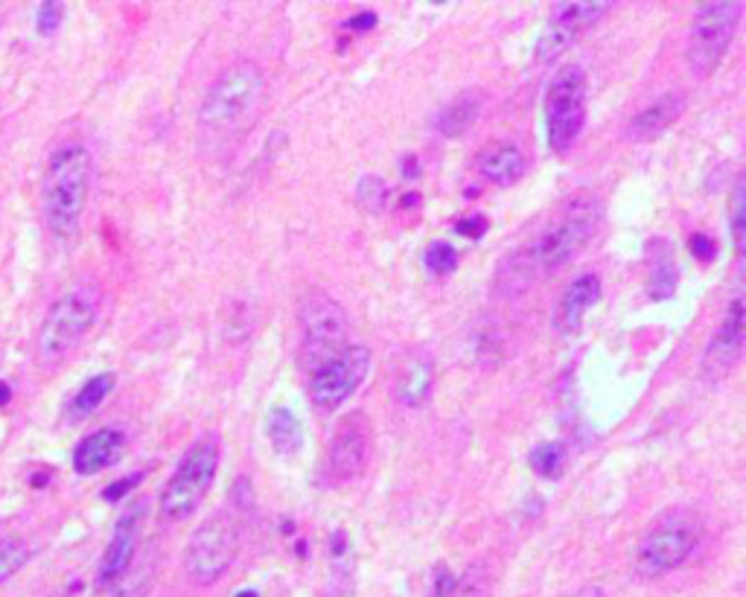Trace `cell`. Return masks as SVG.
I'll return each mask as SVG.
<instances>
[{"label": "cell", "mask_w": 746, "mask_h": 597, "mask_svg": "<svg viewBox=\"0 0 746 597\" xmlns=\"http://www.w3.org/2000/svg\"><path fill=\"white\" fill-rule=\"evenodd\" d=\"M371 420L362 411H350V414L341 416L327 446L330 478L338 481V484L356 478L371 458Z\"/></svg>", "instance_id": "5bb4252c"}, {"label": "cell", "mask_w": 746, "mask_h": 597, "mask_svg": "<svg viewBox=\"0 0 746 597\" xmlns=\"http://www.w3.org/2000/svg\"><path fill=\"white\" fill-rule=\"evenodd\" d=\"M482 105H484L482 91H464V94H458V97H452V100L446 102L444 109L435 114L437 135H444V137L464 135L467 128L475 126V120H478V114H482Z\"/></svg>", "instance_id": "ffe728a7"}, {"label": "cell", "mask_w": 746, "mask_h": 597, "mask_svg": "<svg viewBox=\"0 0 746 597\" xmlns=\"http://www.w3.org/2000/svg\"><path fill=\"white\" fill-rule=\"evenodd\" d=\"M347 315L330 295H310L301 307V362L307 373L319 371L347 347Z\"/></svg>", "instance_id": "30bf717a"}, {"label": "cell", "mask_w": 746, "mask_h": 597, "mask_svg": "<svg viewBox=\"0 0 746 597\" xmlns=\"http://www.w3.org/2000/svg\"><path fill=\"white\" fill-rule=\"evenodd\" d=\"M432 380H435V373H432V362L428 359H414V362L406 368V373H402L400 385H397V397H400V402L406 408H420L423 402L428 399V394H432Z\"/></svg>", "instance_id": "7402d4cb"}, {"label": "cell", "mask_w": 746, "mask_h": 597, "mask_svg": "<svg viewBox=\"0 0 746 597\" xmlns=\"http://www.w3.org/2000/svg\"><path fill=\"white\" fill-rule=\"evenodd\" d=\"M487 219L482 216V213H470V216L458 219L456 222V234L467 236V239H482L484 234H487Z\"/></svg>", "instance_id": "d6a6232c"}, {"label": "cell", "mask_w": 746, "mask_h": 597, "mask_svg": "<svg viewBox=\"0 0 746 597\" xmlns=\"http://www.w3.org/2000/svg\"><path fill=\"white\" fill-rule=\"evenodd\" d=\"M744 341H746V303L744 291L735 289L732 298L726 300L723 307V318L720 324L714 326L709 345H706V353H703L700 373L706 382H723L729 373L735 371L741 356H744Z\"/></svg>", "instance_id": "4fadbf2b"}, {"label": "cell", "mask_w": 746, "mask_h": 597, "mask_svg": "<svg viewBox=\"0 0 746 597\" xmlns=\"http://www.w3.org/2000/svg\"><path fill=\"white\" fill-rule=\"evenodd\" d=\"M29 560V545L18 536H0V586L18 574Z\"/></svg>", "instance_id": "4316f807"}, {"label": "cell", "mask_w": 746, "mask_h": 597, "mask_svg": "<svg viewBox=\"0 0 746 597\" xmlns=\"http://www.w3.org/2000/svg\"><path fill=\"white\" fill-rule=\"evenodd\" d=\"M114 385H117V376H114V373H97V376H91V380L85 382L83 388L76 390V397L71 399V408H67L73 420L91 416L94 411L105 402V397H109L111 390H114Z\"/></svg>", "instance_id": "603a6c76"}, {"label": "cell", "mask_w": 746, "mask_h": 597, "mask_svg": "<svg viewBox=\"0 0 746 597\" xmlns=\"http://www.w3.org/2000/svg\"><path fill=\"white\" fill-rule=\"evenodd\" d=\"M676 265L671 263L668 257V245L662 248V257H654V265H650V277H647V295L654 300H668L674 298L676 291Z\"/></svg>", "instance_id": "d4e9b609"}, {"label": "cell", "mask_w": 746, "mask_h": 597, "mask_svg": "<svg viewBox=\"0 0 746 597\" xmlns=\"http://www.w3.org/2000/svg\"><path fill=\"white\" fill-rule=\"evenodd\" d=\"M601 201L595 196H574L560 213L539 231L529 245L505 257L496 272V289L501 295H519L534 283L546 281L592 242L601 227Z\"/></svg>", "instance_id": "6da1fadb"}, {"label": "cell", "mask_w": 746, "mask_h": 597, "mask_svg": "<svg viewBox=\"0 0 746 597\" xmlns=\"http://www.w3.org/2000/svg\"><path fill=\"white\" fill-rule=\"evenodd\" d=\"M140 513H144V507H132L114 525L111 543L105 545L100 571H97V586L100 588H114L120 580L126 577L128 569L135 565L137 539H140Z\"/></svg>", "instance_id": "9a60e30c"}, {"label": "cell", "mask_w": 746, "mask_h": 597, "mask_svg": "<svg viewBox=\"0 0 746 597\" xmlns=\"http://www.w3.org/2000/svg\"><path fill=\"white\" fill-rule=\"evenodd\" d=\"M406 175H409V178H414V175H418V166H414V158H406Z\"/></svg>", "instance_id": "d590c367"}, {"label": "cell", "mask_w": 746, "mask_h": 597, "mask_svg": "<svg viewBox=\"0 0 746 597\" xmlns=\"http://www.w3.org/2000/svg\"><path fill=\"white\" fill-rule=\"evenodd\" d=\"M529 467L537 472L539 478L557 481L569 467V449L560 440H546V444H537L529 452Z\"/></svg>", "instance_id": "cb8c5ba5"}, {"label": "cell", "mask_w": 746, "mask_h": 597, "mask_svg": "<svg viewBox=\"0 0 746 597\" xmlns=\"http://www.w3.org/2000/svg\"><path fill=\"white\" fill-rule=\"evenodd\" d=\"M376 15L373 12H359V15H353V18L347 21L345 27L347 29H353V33H368V29H373L376 27Z\"/></svg>", "instance_id": "e575fe53"}, {"label": "cell", "mask_w": 746, "mask_h": 597, "mask_svg": "<svg viewBox=\"0 0 746 597\" xmlns=\"http://www.w3.org/2000/svg\"><path fill=\"white\" fill-rule=\"evenodd\" d=\"M458 577L449 565H437L435 577H432V595L428 597H456Z\"/></svg>", "instance_id": "4dcf8cb0"}, {"label": "cell", "mask_w": 746, "mask_h": 597, "mask_svg": "<svg viewBox=\"0 0 746 597\" xmlns=\"http://www.w3.org/2000/svg\"><path fill=\"white\" fill-rule=\"evenodd\" d=\"M62 18H64V3H55V0H45V3H38L36 27L41 36H53L55 29H59V24H62Z\"/></svg>", "instance_id": "f546056e"}, {"label": "cell", "mask_w": 746, "mask_h": 597, "mask_svg": "<svg viewBox=\"0 0 746 597\" xmlns=\"http://www.w3.org/2000/svg\"><path fill=\"white\" fill-rule=\"evenodd\" d=\"M601 300V277L598 274H581L577 281L565 286L563 298L557 300L555 329L560 335H574L581 329L583 318Z\"/></svg>", "instance_id": "2e32d148"}, {"label": "cell", "mask_w": 746, "mask_h": 597, "mask_svg": "<svg viewBox=\"0 0 746 597\" xmlns=\"http://www.w3.org/2000/svg\"><path fill=\"white\" fill-rule=\"evenodd\" d=\"M239 554V522L231 513H216L192 531L187 551H184V571L196 586H213L228 574Z\"/></svg>", "instance_id": "9c48e42d"}, {"label": "cell", "mask_w": 746, "mask_h": 597, "mask_svg": "<svg viewBox=\"0 0 746 597\" xmlns=\"http://www.w3.org/2000/svg\"><path fill=\"white\" fill-rule=\"evenodd\" d=\"M423 263H426V269L435 274V277H446V274H452L458 269L456 245L444 242V239H437V242H432L426 248V257H423Z\"/></svg>", "instance_id": "f1b7e54d"}, {"label": "cell", "mask_w": 746, "mask_h": 597, "mask_svg": "<svg viewBox=\"0 0 746 597\" xmlns=\"http://www.w3.org/2000/svg\"><path fill=\"white\" fill-rule=\"evenodd\" d=\"M269 82L263 67L239 59L219 73L199 105V152L208 161H225L263 117Z\"/></svg>", "instance_id": "7a4b0ae2"}, {"label": "cell", "mask_w": 746, "mask_h": 597, "mask_svg": "<svg viewBox=\"0 0 746 597\" xmlns=\"http://www.w3.org/2000/svg\"><path fill=\"white\" fill-rule=\"evenodd\" d=\"M7 399H10V385L0 382V406H7Z\"/></svg>", "instance_id": "8d00e7d4"}, {"label": "cell", "mask_w": 746, "mask_h": 597, "mask_svg": "<svg viewBox=\"0 0 746 597\" xmlns=\"http://www.w3.org/2000/svg\"><path fill=\"white\" fill-rule=\"evenodd\" d=\"M586 97L589 82L581 64L560 67L546 91V140L551 152L563 154L574 146L586 126Z\"/></svg>", "instance_id": "ba28073f"}, {"label": "cell", "mask_w": 746, "mask_h": 597, "mask_svg": "<svg viewBox=\"0 0 746 597\" xmlns=\"http://www.w3.org/2000/svg\"><path fill=\"white\" fill-rule=\"evenodd\" d=\"M126 449V435L120 428H100L79 440L73 449V470L79 475H97V472L109 470Z\"/></svg>", "instance_id": "ac0fdd59"}, {"label": "cell", "mask_w": 746, "mask_h": 597, "mask_svg": "<svg viewBox=\"0 0 746 597\" xmlns=\"http://www.w3.org/2000/svg\"><path fill=\"white\" fill-rule=\"evenodd\" d=\"M688 248H692L694 260H700V263H711L718 257V242L709 234H694L688 239Z\"/></svg>", "instance_id": "1f68e13d"}, {"label": "cell", "mask_w": 746, "mask_h": 597, "mask_svg": "<svg viewBox=\"0 0 746 597\" xmlns=\"http://www.w3.org/2000/svg\"><path fill=\"white\" fill-rule=\"evenodd\" d=\"M140 481H144V472H135V475H128V478L114 481V484H109V487L102 489V498H105V501H117V498L128 496Z\"/></svg>", "instance_id": "836d02e7"}, {"label": "cell", "mask_w": 746, "mask_h": 597, "mask_svg": "<svg viewBox=\"0 0 746 597\" xmlns=\"http://www.w3.org/2000/svg\"><path fill=\"white\" fill-rule=\"evenodd\" d=\"M744 15L741 0H709L700 3L694 12L692 29H688V45H685V64L697 79H709L718 71L720 62L726 59L729 47L735 41L737 24Z\"/></svg>", "instance_id": "5b68a950"}, {"label": "cell", "mask_w": 746, "mask_h": 597, "mask_svg": "<svg viewBox=\"0 0 746 597\" xmlns=\"http://www.w3.org/2000/svg\"><path fill=\"white\" fill-rule=\"evenodd\" d=\"M91 178L94 161L83 144H64L50 154L41 178V213L55 239L79 234L91 199Z\"/></svg>", "instance_id": "3957f363"}, {"label": "cell", "mask_w": 746, "mask_h": 597, "mask_svg": "<svg viewBox=\"0 0 746 597\" xmlns=\"http://www.w3.org/2000/svg\"><path fill=\"white\" fill-rule=\"evenodd\" d=\"M703 531L692 517H664L645 531L636 548L638 577L656 580L692 560L700 548Z\"/></svg>", "instance_id": "52a82bcc"}, {"label": "cell", "mask_w": 746, "mask_h": 597, "mask_svg": "<svg viewBox=\"0 0 746 597\" xmlns=\"http://www.w3.org/2000/svg\"><path fill=\"white\" fill-rule=\"evenodd\" d=\"M371 371V350L362 345H347L327 364L310 373V402L319 411H336L353 397Z\"/></svg>", "instance_id": "8fae6325"}, {"label": "cell", "mask_w": 746, "mask_h": 597, "mask_svg": "<svg viewBox=\"0 0 746 597\" xmlns=\"http://www.w3.org/2000/svg\"><path fill=\"white\" fill-rule=\"evenodd\" d=\"M612 7H616V3H610V0H569V3H560V7L551 12L546 29L539 33L537 45H534V59H537L539 64L557 62V59H560L577 38H583V33H589V27H595Z\"/></svg>", "instance_id": "7c38bea8"}, {"label": "cell", "mask_w": 746, "mask_h": 597, "mask_svg": "<svg viewBox=\"0 0 746 597\" xmlns=\"http://www.w3.org/2000/svg\"><path fill=\"white\" fill-rule=\"evenodd\" d=\"M222 461V444L216 435L199 437L196 444L184 452V458L175 467L173 478L166 481L164 493H161V519L170 525H178L184 519H190L204 496L213 487Z\"/></svg>", "instance_id": "277c9868"}, {"label": "cell", "mask_w": 746, "mask_h": 597, "mask_svg": "<svg viewBox=\"0 0 746 597\" xmlns=\"http://www.w3.org/2000/svg\"><path fill=\"white\" fill-rule=\"evenodd\" d=\"M356 204L364 213H383L385 204H388V184L380 175H364L356 187Z\"/></svg>", "instance_id": "83f0119b"}, {"label": "cell", "mask_w": 746, "mask_h": 597, "mask_svg": "<svg viewBox=\"0 0 746 597\" xmlns=\"http://www.w3.org/2000/svg\"><path fill=\"white\" fill-rule=\"evenodd\" d=\"M237 597H260L254 592V588H243V592H237Z\"/></svg>", "instance_id": "74e56055"}, {"label": "cell", "mask_w": 746, "mask_h": 597, "mask_svg": "<svg viewBox=\"0 0 746 597\" xmlns=\"http://www.w3.org/2000/svg\"><path fill=\"white\" fill-rule=\"evenodd\" d=\"M265 435H269L277 455H295L303 446L301 420L291 414V408L286 406H274L265 414Z\"/></svg>", "instance_id": "44dd1931"}, {"label": "cell", "mask_w": 746, "mask_h": 597, "mask_svg": "<svg viewBox=\"0 0 746 597\" xmlns=\"http://www.w3.org/2000/svg\"><path fill=\"white\" fill-rule=\"evenodd\" d=\"M685 97L680 91H668L662 97H656L650 105L638 111L636 117L630 120L627 137L633 140H650V137L662 135L664 128H671L676 120L683 117Z\"/></svg>", "instance_id": "d6986e66"}, {"label": "cell", "mask_w": 746, "mask_h": 597, "mask_svg": "<svg viewBox=\"0 0 746 597\" xmlns=\"http://www.w3.org/2000/svg\"><path fill=\"white\" fill-rule=\"evenodd\" d=\"M525 152L513 140H496L487 144L475 158V173L493 187H510L525 175Z\"/></svg>", "instance_id": "e0dca14e"}, {"label": "cell", "mask_w": 746, "mask_h": 597, "mask_svg": "<svg viewBox=\"0 0 746 597\" xmlns=\"http://www.w3.org/2000/svg\"><path fill=\"white\" fill-rule=\"evenodd\" d=\"M100 315V298L94 289H73L50 303L45 321L38 326L36 350L41 362H62L83 345Z\"/></svg>", "instance_id": "8992f818"}, {"label": "cell", "mask_w": 746, "mask_h": 597, "mask_svg": "<svg viewBox=\"0 0 746 597\" xmlns=\"http://www.w3.org/2000/svg\"><path fill=\"white\" fill-rule=\"evenodd\" d=\"M729 236H732V245H735V257L741 260L744 257L746 245V182L744 175L737 178L735 187H732V201H729Z\"/></svg>", "instance_id": "484cf974"}]
</instances>
